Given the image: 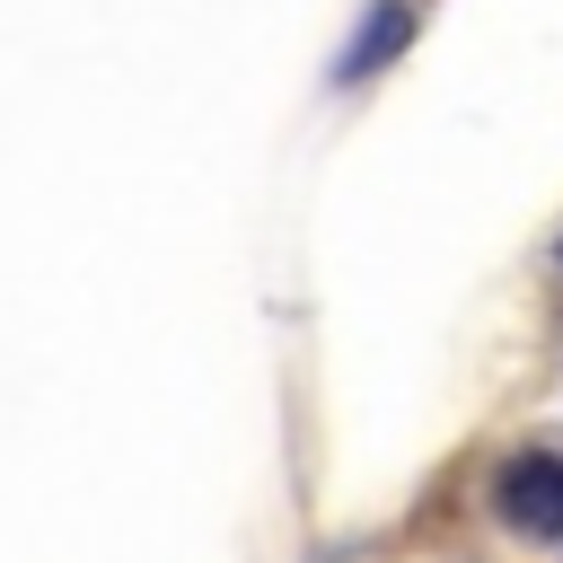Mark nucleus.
<instances>
[{
    "mask_svg": "<svg viewBox=\"0 0 563 563\" xmlns=\"http://www.w3.org/2000/svg\"><path fill=\"white\" fill-rule=\"evenodd\" d=\"M493 510H501V528L554 545V537H563V440H528V449H510L501 475H493Z\"/></svg>",
    "mask_w": 563,
    "mask_h": 563,
    "instance_id": "obj_1",
    "label": "nucleus"
},
{
    "mask_svg": "<svg viewBox=\"0 0 563 563\" xmlns=\"http://www.w3.org/2000/svg\"><path fill=\"white\" fill-rule=\"evenodd\" d=\"M405 26H413V9H405V0H378V9H369V26H361V44L343 53V70H334V79H369V62L405 44Z\"/></svg>",
    "mask_w": 563,
    "mask_h": 563,
    "instance_id": "obj_2",
    "label": "nucleus"
}]
</instances>
